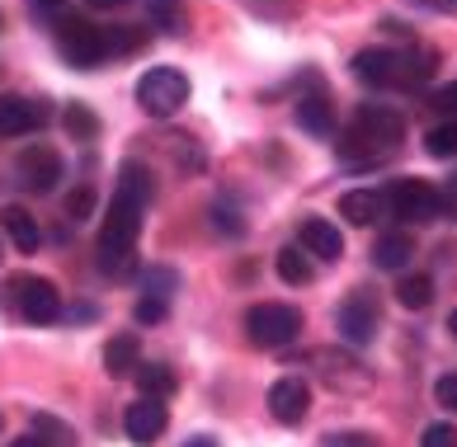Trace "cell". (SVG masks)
Wrapping results in <instances>:
<instances>
[{"label": "cell", "mask_w": 457, "mask_h": 447, "mask_svg": "<svg viewBox=\"0 0 457 447\" xmlns=\"http://www.w3.org/2000/svg\"><path fill=\"white\" fill-rule=\"evenodd\" d=\"M297 330H302V311L287 302H260L245 311V335L260 349H283V344L297 339Z\"/></svg>", "instance_id": "obj_4"}, {"label": "cell", "mask_w": 457, "mask_h": 447, "mask_svg": "<svg viewBox=\"0 0 457 447\" xmlns=\"http://www.w3.org/2000/svg\"><path fill=\"white\" fill-rule=\"evenodd\" d=\"M33 5H43V10H57V5H62V0H33Z\"/></svg>", "instance_id": "obj_37"}, {"label": "cell", "mask_w": 457, "mask_h": 447, "mask_svg": "<svg viewBox=\"0 0 457 447\" xmlns=\"http://www.w3.org/2000/svg\"><path fill=\"white\" fill-rule=\"evenodd\" d=\"M438 109H453L457 113V85H448V90H438V99H434Z\"/></svg>", "instance_id": "obj_33"}, {"label": "cell", "mask_w": 457, "mask_h": 447, "mask_svg": "<svg viewBox=\"0 0 457 447\" xmlns=\"http://www.w3.org/2000/svg\"><path fill=\"white\" fill-rule=\"evenodd\" d=\"M142 203H132L123 194H113L109 203V217H104V231H99V269L109 278H123L132 269V254H137V236H142Z\"/></svg>", "instance_id": "obj_2"}, {"label": "cell", "mask_w": 457, "mask_h": 447, "mask_svg": "<svg viewBox=\"0 0 457 447\" xmlns=\"http://www.w3.org/2000/svg\"><path fill=\"white\" fill-rule=\"evenodd\" d=\"M137 104L146 118H175L189 104V76L175 71V66H151L137 80Z\"/></svg>", "instance_id": "obj_3"}, {"label": "cell", "mask_w": 457, "mask_h": 447, "mask_svg": "<svg viewBox=\"0 0 457 447\" xmlns=\"http://www.w3.org/2000/svg\"><path fill=\"white\" fill-rule=\"evenodd\" d=\"M10 447H53V443H47L43 434H24V438H14Z\"/></svg>", "instance_id": "obj_34"}, {"label": "cell", "mask_w": 457, "mask_h": 447, "mask_svg": "<svg viewBox=\"0 0 457 447\" xmlns=\"http://www.w3.org/2000/svg\"><path fill=\"white\" fill-rule=\"evenodd\" d=\"M104 368L109 377H132L142 368V349H137V335H113L104 344Z\"/></svg>", "instance_id": "obj_17"}, {"label": "cell", "mask_w": 457, "mask_h": 447, "mask_svg": "<svg viewBox=\"0 0 457 447\" xmlns=\"http://www.w3.org/2000/svg\"><path fill=\"white\" fill-rule=\"evenodd\" d=\"M425 151L434 161H448V156H457V123H438V128H429V137H425Z\"/></svg>", "instance_id": "obj_26"}, {"label": "cell", "mask_w": 457, "mask_h": 447, "mask_svg": "<svg viewBox=\"0 0 457 447\" xmlns=\"http://www.w3.org/2000/svg\"><path fill=\"white\" fill-rule=\"evenodd\" d=\"M411 254H415V240L405 231H392V236H382L378 245H372V264L378 269H405Z\"/></svg>", "instance_id": "obj_19"}, {"label": "cell", "mask_w": 457, "mask_h": 447, "mask_svg": "<svg viewBox=\"0 0 457 447\" xmlns=\"http://www.w3.org/2000/svg\"><path fill=\"white\" fill-rule=\"evenodd\" d=\"M420 447H457V428L453 424H429L425 438H420Z\"/></svg>", "instance_id": "obj_29"}, {"label": "cell", "mask_w": 457, "mask_h": 447, "mask_svg": "<svg viewBox=\"0 0 457 447\" xmlns=\"http://www.w3.org/2000/svg\"><path fill=\"white\" fill-rule=\"evenodd\" d=\"M137 386H142V395H151V401H165V395H175L179 377L165 363H142L137 368Z\"/></svg>", "instance_id": "obj_21"}, {"label": "cell", "mask_w": 457, "mask_h": 447, "mask_svg": "<svg viewBox=\"0 0 457 447\" xmlns=\"http://www.w3.org/2000/svg\"><path fill=\"white\" fill-rule=\"evenodd\" d=\"M184 447H217V438H208V434H198V438H189Z\"/></svg>", "instance_id": "obj_35"}, {"label": "cell", "mask_w": 457, "mask_h": 447, "mask_svg": "<svg viewBox=\"0 0 457 447\" xmlns=\"http://www.w3.org/2000/svg\"><path fill=\"white\" fill-rule=\"evenodd\" d=\"M137 320H142V325L165 320V297H142V302H137Z\"/></svg>", "instance_id": "obj_30"}, {"label": "cell", "mask_w": 457, "mask_h": 447, "mask_svg": "<svg viewBox=\"0 0 457 447\" xmlns=\"http://www.w3.org/2000/svg\"><path fill=\"white\" fill-rule=\"evenodd\" d=\"M335 325H340V339L353 344V349L372 344V335H378V297H372L368 287L349 292L340 302V311H335Z\"/></svg>", "instance_id": "obj_8"}, {"label": "cell", "mask_w": 457, "mask_h": 447, "mask_svg": "<svg viewBox=\"0 0 457 447\" xmlns=\"http://www.w3.org/2000/svg\"><path fill=\"white\" fill-rule=\"evenodd\" d=\"M312 410V386L302 382V377H278L274 386H269V415L278 424H302Z\"/></svg>", "instance_id": "obj_11"}, {"label": "cell", "mask_w": 457, "mask_h": 447, "mask_svg": "<svg viewBox=\"0 0 457 447\" xmlns=\"http://www.w3.org/2000/svg\"><path fill=\"white\" fill-rule=\"evenodd\" d=\"M401 137H405V123H401L396 109L363 104L359 113L349 118V128L340 132L335 151H340L345 161H353V165H378V161H386L401 146Z\"/></svg>", "instance_id": "obj_1"}, {"label": "cell", "mask_w": 457, "mask_h": 447, "mask_svg": "<svg viewBox=\"0 0 457 447\" xmlns=\"http://www.w3.org/2000/svg\"><path fill=\"white\" fill-rule=\"evenodd\" d=\"M382 198H386V208H392V217H401L405 227H425V221L444 217V194L429 188L425 179H396Z\"/></svg>", "instance_id": "obj_6"}, {"label": "cell", "mask_w": 457, "mask_h": 447, "mask_svg": "<svg viewBox=\"0 0 457 447\" xmlns=\"http://www.w3.org/2000/svg\"><path fill=\"white\" fill-rule=\"evenodd\" d=\"M5 302H10L29 325H53V320H62V292L47 283V278H33V273H20V278L5 283Z\"/></svg>", "instance_id": "obj_5"}, {"label": "cell", "mask_w": 457, "mask_h": 447, "mask_svg": "<svg viewBox=\"0 0 457 447\" xmlns=\"http://www.w3.org/2000/svg\"><path fill=\"white\" fill-rule=\"evenodd\" d=\"M113 194H123V198H132V203H142V208H146V203H151V175L137 161H128L123 170H118V188H113Z\"/></svg>", "instance_id": "obj_23"}, {"label": "cell", "mask_w": 457, "mask_h": 447, "mask_svg": "<svg viewBox=\"0 0 457 447\" xmlns=\"http://www.w3.org/2000/svg\"><path fill=\"white\" fill-rule=\"evenodd\" d=\"M382 212H386V198L372 194V188H353V194L340 198V217L353 221V227H372Z\"/></svg>", "instance_id": "obj_16"}, {"label": "cell", "mask_w": 457, "mask_h": 447, "mask_svg": "<svg viewBox=\"0 0 457 447\" xmlns=\"http://www.w3.org/2000/svg\"><path fill=\"white\" fill-rule=\"evenodd\" d=\"M326 447H378V438L372 434H330Z\"/></svg>", "instance_id": "obj_31"}, {"label": "cell", "mask_w": 457, "mask_h": 447, "mask_svg": "<svg viewBox=\"0 0 457 447\" xmlns=\"http://www.w3.org/2000/svg\"><path fill=\"white\" fill-rule=\"evenodd\" d=\"M353 76L363 85H396L411 80V53H386V47H368V53L353 57Z\"/></svg>", "instance_id": "obj_10"}, {"label": "cell", "mask_w": 457, "mask_h": 447, "mask_svg": "<svg viewBox=\"0 0 457 447\" xmlns=\"http://www.w3.org/2000/svg\"><path fill=\"white\" fill-rule=\"evenodd\" d=\"M62 128H66L71 142H95V137H99V118L86 104H71V109L62 113Z\"/></svg>", "instance_id": "obj_24"}, {"label": "cell", "mask_w": 457, "mask_h": 447, "mask_svg": "<svg viewBox=\"0 0 457 447\" xmlns=\"http://www.w3.org/2000/svg\"><path fill=\"white\" fill-rule=\"evenodd\" d=\"M297 123L307 128L312 137H330L335 132V104L326 95H302L297 99Z\"/></svg>", "instance_id": "obj_18"}, {"label": "cell", "mask_w": 457, "mask_h": 447, "mask_svg": "<svg viewBox=\"0 0 457 447\" xmlns=\"http://www.w3.org/2000/svg\"><path fill=\"white\" fill-rule=\"evenodd\" d=\"M146 20L165 33H179L184 29V0H146Z\"/></svg>", "instance_id": "obj_25"}, {"label": "cell", "mask_w": 457, "mask_h": 447, "mask_svg": "<svg viewBox=\"0 0 457 447\" xmlns=\"http://www.w3.org/2000/svg\"><path fill=\"white\" fill-rule=\"evenodd\" d=\"M165 424H170V415H165V401H151V395H142L137 405H128V415H123V434L132 443H156L165 434Z\"/></svg>", "instance_id": "obj_13"}, {"label": "cell", "mask_w": 457, "mask_h": 447, "mask_svg": "<svg viewBox=\"0 0 457 447\" xmlns=\"http://www.w3.org/2000/svg\"><path fill=\"white\" fill-rule=\"evenodd\" d=\"M86 5H95V10H118L123 0H86Z\"/></svg>", "instance_id": "obj_36"}, {"label": "cell", "mask_w": 457, "mask_h": 447, "mask_svg": "<svg viewBox=\"0 0 457 447\" xmlns=\"http://www.w3.org/2000/svg\"><path fill=\"white\" fill-rule=\"evenodd\" d=\"M396 302L405 306V311H425V306L434 302V278H425V273L401 278V283H396Z\"/></svg>", "instance_id": "obj_22"}, {"label": "cell", "mask_w": 457, "mask_h": 447, "mask_svg": "<svg viewBox=\"0 0 457 447\" xmlns=\"http://www.w3.org/2000/svg\"><path fill=\"white\" fill-rule=\"evenodd\" d=\"M14 175H20L24 188H33V194H53L57 179H62V156L53 146H24L20 161H14Z\"/></svg>", "instance_id": "obj_9"}, {"label": "cell", "mask_w": 457, "mask_h": 447, "mask_svg": "<svg viewBox=\"0 0 457 447\" xmlns=\"http://www.w3.org/2000/svg\"><path fill=\"white\" fill-rule=\"evenodd\" d=\"M57 43H62L66 62L80 66V71H95V66L109 57L104 29H95V24H86V20H62V24H57Z\"/></svg>", "instance_id": "obj_7"}, {"label": "cell", "mask_w": 457, "mask_h": 447, "mask_svg": "<svg viewBox=\"0 0 457 447\" xmlns=\"http://www.w3.org/2000/svg\"><path fill=\"white\" fill-rule=\"evenodd\" d=\"M90 212H95V188H90V184H80L76 194L66 198V217H71V221H86Z\"/></svg>", "instance_id": "obj_27"}, {"label": "cell", "mask_w": 457, "mask_h": 447, "mask_svg": "<svg viewBox=\"0 0 457 447\" xmlns=\"http://www.w3.org/2000/svg\"><path fill=\"white\" fill-rule=\"evenodd\" d=\"M297 240H302V250H307L312 260H326V264H335L345 254V236L335 231V221H326V217H307L297 227Z\"/></svg>", "instance_id": "obj_14"}, {"label": "cell", "mask_w": 457, "mask_h": 447, "mask_svg": "<svg viewBox=\"0 0 457 447\" xmlns=\"http://www.w3.org/2000/svg\"><path fill=\"white\" fill-rule=\"evenodd\" d=\"M0 227H5V236H10L24 254H33V250H38V240H43V231H38V221H33V212L20 208V203H10V208L0 212Z\"/></svg>", "instance_id": "obj_15"}, {"label": "cell", "mask_w": 457, "mask_h": 447, "mask_svg": "<svg viewBox=\"0 0 457 447\" xmlns=\"http://www.w3.org/2000/svg\"><path fill=\"white\" fill-rule=\"evenodd\" d=\"M434 395H438V405H448L453 415H457V377H438V386H434Z\"/></svg>", "instance_id": "obj_32"}, {"label": "cell", "mask_w": 457, "mask_h": 447, "mask_svg": "<svg viewBox=\"0 0 457 447\" xmlns=\"http://www.w3.org/2000/svg\"><path fill=\"white\" fill-rule=\"evenodd\" d=\"M170 292H175L170 269H146V297H170Z\"/></svg>", "instance_id": "obj_28"}, {"label": "cell", "mask_w": 457, "mask_h": 447, "mask_svg": "<svg viewBox=\"0 0 457 447\" xmlns=\"http://www.w3.org/2000/svg\"><path fill=\"white\" fill-rule=\"evenodd\" d=\"M448 330H453V339H457V311L448 316Z\"/></svg>", "instance_id": "obj_38"}, {"label": "cell", "mask_w": 457, "mask_h": 447, "mask_svg": "<svg viewBox=\"0 0 457 447\" xmlns=\"http://www.w3.org/2000/svg\"><path fill=\"white\" fill-rule=\"evenodd\" d=\"M47 123V104L43 99H24V95H0V137H29L33 128Z\"/></svg>", "instance_id": "obj_12"}, {"label": "cell", "mask_w": 457, "mask_h": 447, "mask_svg": "<svg viewBox=\"0 0 457 447\" xmlns=\"http://www.w3.org/2000/svg\"><path fill=\"white\" fill-rule=\"evenodd\" d=\"M0 29H5V14H0Z\"/></svg>", "instance_id": "obj_39"}, {"label": "cell", "mask_w": 457, "mask_h": 447, "mask_svg": "<svg viewBox=\"0 0 457 447\" xmlns=\"http://www.w3.org/2000/svg\"><path fill=\"white\" fill-rule=\"evenodd\" d=\"M278 278H283L287 287H307V283L316 278V269H312V254H307V250H297V245L278 250Z\"/></svg>", "instance_id": "obj_20"}]
</instances>
